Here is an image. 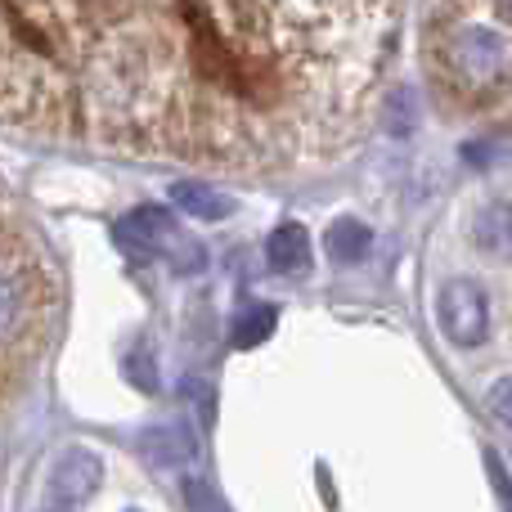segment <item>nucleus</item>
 Here are the masks:
<instances>
[{
    "mask_svg": "<svg viewBox=\"0 0 512 512\" xmlns=\"http://www.w3.org/2000/svg\"><path fill=\"white\" fill-rule=\"evenodd\" d=\"M167 261L176 265L180 274H203V270H207V248H203L198 239H185V234H180L176 248L167 252Z\"/></svg>",
    "mask_w": 512,
    "mask_h": 512,
    "instance_id": "f8f14e48",
    "label": "nucleus"
},
{
    "mask_svg": "<svg viewBox=\"0 0 512 512\" xmlns=\"http://www.w3.org/2000/svg\"><path fill=\"white\" fill-rule=\"evenodd\" d=\"M180 239V225L167 207H135L117 221V248L131 256L135 265H149L158 256H167Z\"/></svg>",
    "mask_w": 512,
    "mask_h": 512,
    "instance_id": "f03ea898",
    "label": "nucleus"
},
{
    "mask_svg": "<svg viewBox=\"0 0 512 512\" xmlns=\"http://www.w3.org/2000/svg\"><path fill=\"white\" fill-rule=\"evenodd\" d=\"M126 369H131V382H135V387L158 391V378H153V364H149V355H144V351H135L131 360H126Z\"/></svg>",
    "mask_w": 512,
    "mask_h": 512,
    "instance_id": "4468645a",
    "label": "nucleus"
},
{
    "mask_svg": "<svg viewBox=\"0 0 512 512\" xmlns=\"http://www.w3.org/2000/svg\"><path fill=\"white\" fill-rule=\"evenodd\" d=\"M387 131L391 135L414 131V95H409V90H396V95L387 99Z\"/></svg>",
    "mask_w": 512,
    "mask_h": 512,
    "instance_id": "ddd939ff",
    "label": "nucleus"
},
{
    "mask_svg": "<svg viewBox=\"0 0 512 512\" xmlns=\"http://www.w3.org/2000/svg\"><path fill=\"white\" fill-rule=\"evenodd\" d=\"M99 481H104V463L95 450L86 445H72L54 459L50 468V490H45V504L50 508H86L95 499Z\"/></svg>",
    "mask_w": 512,
    "mask_h": 512,
    "instance_id": "7ed1b4c3",
    "label": "nucleus"
},
{
    "mask_svg": "<svg viewBox=\"0 0 512 512\" xmlns=\"http://www.w3.org/2000/svg\"><path fill=\"white\" fill-rule=\"evenodd\" d=\"M450 63L468 86H490L508 68V41L490 27H463L450 41Z\"/></svg>",
    "mask_w": 512,
    "mask_h": 512,
    "instance_id": "20e7f679",
    "label": "nucleus"
},
{
    "mask_svg": "<svg viewBox=\"0 0 512 512\" xmlns=\"http://www.w3.org/2000/svg\"><path fill=\"white\" fill-rule=\"evenodd\" d=\"M18 315H23V288H18L14 274H0V342L14 337Z\"/></svg>",
    "mask_w": 512,
    "mask_h": 512,
    "instance_id": "9b49d317",
    "label": "nucleus"
},
{
    "mask_svg": "<svg viewBox=\"0 0 512 512\" xmlns=\"http://www.w3.org/2000/svg\"><path fill=\"white\" fill-rule=\"evenodd\" d=\"M140 454L162 472H176L185 468L189 459L198 454V436L189 423H162V427H149L140 436Z\"/></svg>",
    "mask_w": 512,
    "mask_h": 512,
    "instance_id": "39448f33",
    "label": "nucleus"
},
{
    "mask_svg": "<svg viewBox=\"0 0 512 512\" xmlns=\"http://www.w3.org/2000/svg\"><path fill=\"white\" fill-rule=\"evenodd\" d=\"M185 504L189 508H225V499L212 495V490H207V481H189V486H185Z\"/></svg>",
    "mask_w": 512,
    "mask_h": 512,
    "instance_id": "2eb2a0df",
    "label": "nucleus"
},
{
    "mask_svg": "<svg viewBox=\"0 0 512 512\" xmlns=\"http://www.w3.org/2000/svg\"><path fill=\"white\" fill-rule=\"evenodd\" d=\"M508 378L504 382H495V391H490V400H495V418L499 423H512V409H508Z\"/></svg>",
    "mask_w": 512,
    "mask_h": 512,
    "instance_id": "f3484780",
    "label": "nucleus"
},
{
    "mask_svg": "<svg viewBox=\"0 0 512 512\" xmlns=\"http://www.w3.org/2000/svg\"><path fill=\"white\" fill-rule=\"evenodd\" d=\"M324 248H328V256H333L337 265H360L364 256H369V248H373V230L364 221H355V216H342V221L328 225Z\"/></svg>",
    "mask_w": 512,
    "mask_h": 512,
    "instance_id": "423d86ee",
    "label": "nucleus"
},
{
    "mask_svg": "<svg viewBox=\"0 0 512 512\" xmlns=\"http://www.w3.org/2000/svg\"><path fill=\"white\" fill-rule=\"evenodd\" d=\"M486 468H490V477H495L499 499L508 504V472H504V463H499V454H495V450H486Z\"/></svg>",
    "mask_w": 512,
    "mask_h": 512,
    "instance_id": "dca6fc26",
    "label": "nucleus"
},
{
    "mask_svg": "<svg viewBox=\"0 0 512 512\" xmlns=\"http://www.w3.org/2000/svg\"><path fill=\"white\" fill-rule=\"evenodd\" d=\"M171 198H176V207H185L194 221H225V216L234 212L230 194H216L203 180H180V185H171Z\"/></svg>",
    "mask_w": 512,
    "mask_h": 512,
    "instance_id": "6e6552de",
    "label": "nucleus"
},
{
    "mask_svg": "<svg viewBox=\"0 0 512 512\" xmlns=\"http://www.w3.org/2000/svg\"><path fill=\"white\" fill-rule=\"evenodd\" d=\"M274 324H279V310L274 306H248L239 319H234V342L239 346H261L265 337L274 333Z\"/></svg>",
    "mask_w": 512,
    "mask_h": 512,
    "instance_id": "1a4fd4ad",
    "label": "nucleus"
},
{
    "mask_svg": "<svg viewBox=\"0 0 512 512\" xmlns=\"http://www.w3.org/2000/svg\"><path fill=\"white\" fill-rule=\"evenodd\" d=\"M436 324L454 346H477L486 342L490 328V297L481 283L472 279H450L436 292Z\"/></svg>",
    "mask_w": 512,
    "mask_h": 512,
    "instance_id": "f257e3e1",
    "label": "nucleus"
},
{
    "mask_svg": "<svg viewBox=\"0 0 512 512\" xmlns=\"http://www.w3.org/2000/svg\"><path fill=\"white\" fill-rule=\"evenodd\" d=\"M477 243L486 252H499L508 243V207L504 203H490L486 212H481V221H477Z\"/></svg>",
    "mask_w": 512,
    "mask_h": 512,
    "instance_id": "9d476101",
    "label": "nucleus"
},
{
    "mask_svg": "<svg viewBox=\"0 0 512 512\" xmlns=\"http://www.w3.org/2000/svg\"><path fill=\"white\" fill-rule=\"evenodd\" d=\"M265 256H270V265L279 274H297L310 265V234L301 230L297 221L279 225V230L270 234V243H265Z\"/></svg>",
    "mask_w": 512,
    "mask_h": 512,
    "instance_id": "0eeeda50",
    "label": "nucleus"
}]
</instances>
